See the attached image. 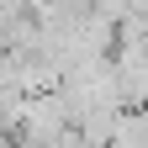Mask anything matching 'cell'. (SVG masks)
Wrapping results in <instances>:
<instances>
[{
	"label": "cell",
	"instance_id": "cell-1",
	"mask_svg": "<svg viewBox=\"0 0 148 148\" xmlns=\"http://www.w3.org/2000/svg\"><path fill=\"white\" fill-rule=\"evenodd\" d=\"M0 148H27V143H16V138L5 132V127H0Z\"/></svg>",
	"mask_w": 148,
	"mask_h": 148
}]
</instances>
